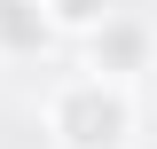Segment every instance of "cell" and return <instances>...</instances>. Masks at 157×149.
Listing matches in <instances>:
<instances>
[{
	"label": "cell",
	"instance_id": "6da1fadb",
	"mask_svg": "<svg viewBox=\"0 0 157 149\" xmlns=\"http://www.w3.org/2000/svg\"><path fill=\"white\" fill-rule=\"evenodd\" d=\"M47 133H55L63 149H118L126 133H134V102H126V86L118 78H63L55 102H47Z\"/></svg>",
	"mask_w": 157,
	"mask_h": 149
},
{
	"label": "cell",
	"instance_id": "7a4b0ae2",
	"mask_svg": "<svg viewBox=\"0 0 157 149\" xmlns=\"http://www.w3.org/2000/svg\"><path fill=\"white\" fill-rule=\"evenodd\" d=\"M86 39H94V63H86L94 78H118V86H126V78L149 63V32H141L134 16H110L102 32H86Z\"/></svg>",
	"mask_w": 157,
	"mask_h": 149
},
{
	"label": "cell",
	"instance_id": "3957f363",
	"mask_svg": "<svg viewBox=\"0 0 157 149\" xmlns=\"http://www.w3.org/2000/svg\"><path fill=\"white\" fill-rule=\"evenodd\" d=\"M47 39H55L47 0H0V55H47Z\"/></svg>",
	"mask_w": 157,
	"mask_h": 149
},
{
	"label": "cell",
	"instance_id": "277c9868",
	"mask_svg": "<svg viewBox=\"0 0 157 149\" xmlns=\"http://www.w3.org/2000/svg\"><path fill=\"white\" fill-rule=\"evenodd\" d=\"M55 32H102L110 24V0H47Z\"/></svg>",
	"mask_w": 157,
	"mask_h": 149
}]
</instances>
